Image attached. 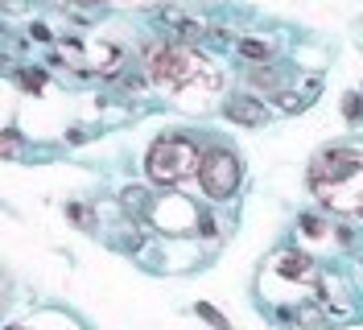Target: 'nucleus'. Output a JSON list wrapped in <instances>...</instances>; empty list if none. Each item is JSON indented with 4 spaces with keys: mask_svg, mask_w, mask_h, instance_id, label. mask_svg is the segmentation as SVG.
<instances>
[{
    "mask_svg": "<svg viewBox=\"0 0 363 330\" xmlns=\"http://www.w3.org/2000/svg\"><path fill=\"white\" fill-rule=\"evenodd\" d=\"M149 75L165 91H178V95H194V91L219 87V70L206 62L203 54H194L186 45H169V42L149 50Z\"/></svg>",
    "mask_w": 363,
    "mask_h": 330,
    "instance_id": "obj_2",
    "label": "nucleus"
},
{
    "mask_svg": "<svg viewBox=\"0 0 363 330\" xmlns=\"http://www.w3.org/2000/svg\"><path fill=\"white\" fill-rule=\"evenodd\" d=\"M240 157L227 153V149H211V153L203 157V170H199V177H203V190L211 198H227L235 194V186H240Z\"/></svg>",
    "mask_w": 363,
    "mask_h": 330,
    "instance_id": "obj_5",
    "label": "nucleus"
},
{
    "mask_svg": "<svg viewBox=\"0 0 363 330\" xmlns=\"http://www.w3.org/2000/svg\"><path fill=\"white\" fill-rule=\"evenodd\" d=\"M281 281L289 285V302H301V289L306 293H318V273L301 252H277L269 260V273H264L260 285L269 289V285H281Z\"/></svg>",
    "mask_w": 363,
    "mask_h": 330,
    "instance_id": "obj_4",
    "label": "nucleus"
},
{
    "mask_svg": "<svg viewBox=\"0 0 363 330\" xmlns=\"http://www.w3.org/2000/svg\"><path fill=\"white\" fill-rule=\"evenodd\" d=\"M149 177L157 186H178L182 177H190L194 170H203V157L194 149V141L186 136H161L157 145L149 149V161H145Z\"/></svg>",
    "mask_w": 363,
    "mask_h": 330,
    "instance_id": "obj_3",
    "label": "nucleus"
},
{
    "mask_svg": "<svg viewBox=\"0 0 363 330\" xmlns=\"http://www.w3.org/2000/svg\"><path fill=\"white\" fill-rule=\"evenodd\" d=\"M310 186L326 211L363 215V153L355 149H326L310 165Z\"/></svg>",
    "mask_w": 363,
    "mask_h": 330,
    "instance_id": "obj_1",
    "label": "nucleus"
},
{
    "mask_svg": "<svg viewBox=\"0 0 363 330\" xmlns=\"http://www.w3.org/2000/svg\"><path fill=\"white\" fill-rule=\"evenodd\" d=\"M223 111H227V120H235V124H264L269 120V111L260 108L256 99H231Z\"/></svg>",
    "mask_w": 363,
    "mask_h": 330,
    "instance_id": "obj_6",
    "label": "nucleus"
},
{
    "mask_svg": "<svg viewBox=\"0 0 363 330\" xmlns=\"http://www.w3.org/2000/svg\"><path fill=\"white\" fill-rule=\"evenodd\" d=\"M13 330H21V326H13Z\"/></svg>",
    "mask_w": 363,
    "mask_h": 330,
    "instance_id": "obj_9",
    "label": "nucleus"
},
{
    "mask_svg": "<svg viewBox=\"0 0 363 330\" xmlns=\"http://www.w3.org/2000/svg\"><path fill=\"white\" fill-rule=\"evenodd\" d=\"M240 54H244V58H269V45H260V42H240Z\"/></svg>",
    "mask_w": 363,
    "mask_h": 330,
    "instance_id": "obj_7",
    "label": "nucleus"
},
{
    "mask_svg": "<svg viewBox=\"0 0 363 330\" xmlns=\"http://www.w3.org/2000/svg\"><path fill=\"white\" fill-rule=\"evenodd\" d=\"M199 318H206L211 326H219V330H231V326H227V318H223V314H215L211 306H199Z\"/></svg>",
    "mask_w": 363,
    "mask_h": 330,
    "instance_id": "obj_8",
    "label": "nucleus"
}]
</instances>
